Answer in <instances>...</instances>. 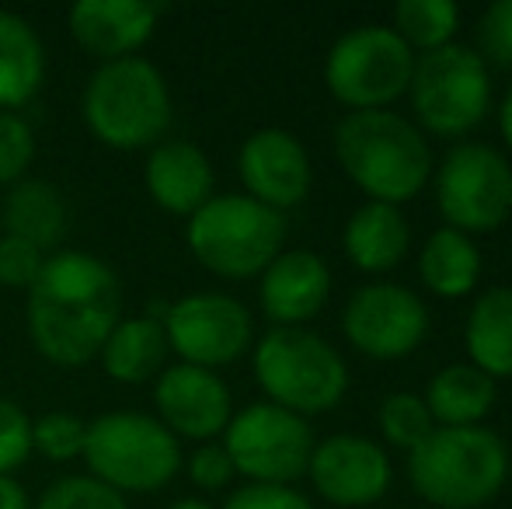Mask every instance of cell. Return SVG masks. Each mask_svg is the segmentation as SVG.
<instances>
[{
	"label": "cell",
	"instance_id": "32",
	"mask_svg": "<svg viewBox=\"0 0 512 509\" xmlns=\"http://www.w3.org/2000/svg\"><path fill=\"white\" fill-rule=\"evenodd\" d=\"M28 454H32V419L21 405L0 398V475L21 468Z\"/></svg>",
	"mask_w": 512,
	"mask_h": 509
},
{
	"label": "cell",
	"instance_id": "4",
	"mask_svg": "<svg viewBox=\"0 0 512 509\" xmlns=\"http://www.w3.org/2000/svg\"><path fill=\"white\" fill-rule=\"evenodd\" d=\"M84 123L115 150L157 147L171 126V91L164 74L143 56L112 60L91 74L81 98Z\"/></svg>",
	"mask_w": 512,
	"mask_h": 509
},
{
	"label": "cell",
	"instance_id": "13",
	"mask_svg": "<svg viewBox=\"0 0 512 509\" xmlns=\"http://www.w3.org/2000/svg\"><path fill=\"white\" fill-rule=\"evenodd\" d=\"M342 332L370 360H401L429 335V307L398 283H366L345 300Z\"/></svg>",
	"mask_w": 512,
	"mask_h": 509
},
{
	"label": "cell",
	"instance_id": "29",
	"mask_svg": "<svg viewBox=\"0 0 512 509\" xmlns=\"http://www.w3.org/2000/svg\"><path fill=\"white\" fill-rule=\"evenodd\" d=\"M88 422L74 412H46L32 422V450H39L46 461H74L84 454Z\"/></svg>",
	"mask_w": 512,
	"mask_h": 509
},
{
	"label": "cell",
	"instance_id": "17",
	"mask_svg": "<svg viewBox=\"0 0 512 509\" xmlns=\"http://www.w3.org/2000/svg\"><path fill=\"white\" fill-rule=\"evenodd\" d=\"M164 4L154 0H77L70 7V35L102 63L126 60L154 35Z\"/></svg>",
	"mask_w": 512,
	"mask_h": 509
},
{
	"label": "cell",
	"instance_id": "36",
	"mask_svg": "<svg viewBox=\"0 0 512 509\" xmlns=\"http://www.w3.org/2000/svg\"><path fill=\"white\" fill-rule=\"evenodd\" d=\"M234 461L230 454L223 450V443H203L196 454L189 457V478L206 492H216V489H227L230 478H234Z\"/></svg>",
	"mask_w": 512,
	"mask_h": 509
},
{
	"label": "cell",
	"instance_id": "8",
	"mask_svg": "<svg viewBox=\"0 0 512 509\" xmlns=\"http://www.w3.org/2000/svg\"><path fill=\"white\" fill-rule=\"evenodd\" d=\"M408 95L418 123L429 133L464 136L488 116V105H492L488 63L457 42L432 49L415 56Z\"/></svg>",
	"mask_w": 512,
	"mask_h": 509
},
{
	"label": "cell",
	"instance_id": "16",
	"mask_svg": "<svg viewBox=\"0 0 512 509\" xmlns=\"http://www.w3.org/2000/svg\"><path fill=\"white\" fill-rule=\"evenodd\" d=\"M157 419L185 440H213L234 419V401L216 370L175 363L164 367L154 387Z\"/></svg>",
	"mask_w": 512,
	"mask_h": 509
},
{
	"label": "cell",
	"instance_id": "23",
	"mask_svg": "<svg viewBox=\"0 0 512 509\" xmlns=\"http://www.w3.org/2000/svg\"><path fill=\"white\" fill-rule=\"evenodd\" d=\"M471 367L492 381L512 377V286H492L474 300L464 328Z\"/></svg>",
	"mask_w": 512,
	"mask_h": 509
},
{
	"label": "cell",
	"instance_id": "1",
	"mask_svg": "<svg viewBox=\"0 0 512 509\" xmlns=\"http://www.w3.org/2000/svg\"><path fill=\"white\" fill-rule=\"evenodd\" d=\"M28 335L56 367L77 370L102 353L119 325L122 286L115 269L88 252H56L28 286Z\"/></svg>",
	"mask_w": 512,
	"mask_h": 509
},
{
	"label": "cell",
	"instance_id": "3",
	"mask_svg": "<svg viewBox=\"0 0 512 509\" xmlns=\"http://www.w3.org/2000/svg\"><path fill=\"white\" fill-rule=\"evenodd\" d=\"M415 492L436 509H481L509 478V450L488 426H436L408 454Z\"/></svg>",
	"mask_w": 512,
	"mask_h": 509
},
{
	"label": "cell",
	"instance_id": "18",
	"mask_svg": "<svg viewBox=\"0 0 512 509\" xmlns=\"http://www.w3.org/2000/svg\"><path fill=\"white\" fill-rule=\"evenodd\" d=\"M331 293V269L321 255L297 248V252H279L262 272L258 300H262L265 318L276 321V328H300L304 321L317 318L328 304Z\"/></svg>",
	"mask_w": 512,
	"mask_h": 509
},
{
	"label": "cell",
	"instance_id": "33",
	"mask_svg": "<svg viewBox=\"0 0 512 509\" xmlns=\"http://www.w3.org/2000/svg\"><path fill=\"white\" fill-rule=\"evenodd\" d=\"M478 46L481 60H492L499 67H512V0L485 7L478 21Z\"/></svg>",
	"mask_w": 512,
	"mask_h": 509
},
{
	"label": "cell",
	"instance_id": "24",
	"mask_svg": "<svg viewBox=\"0 0 512 509\" xmlns=\"http://www.w3.org/2000/svg\"><path fill=\"white\" fill-rule=\"evenodd\" d=\"M171 346L161 318H129L112 328L102 346V367L119 384H143L164 370Z\"/></svg>",
	"mask_w": 512,
	"mask_h": 509
},
{
	"label": "cell",
	"instance_id": "21",
	"mask_svg": "<svg viewBox=\"0 0 512 509\" xmlns=\"http://www.w3.org/2000/svg\"><path fill=\"white\" fill-rule=\"evenodd\" d=\"M411 231L401 206L366 203L345 220L342 248L349 262L363 272H391L408 255Z\"/></svg>",
	"mask_w": 512,
	"mask_h": 509
},
{
	"label": "cell",
	"instance_id": "20",
	"mask_svg": "<svg viewBox=\"0 0 512 509\" xmlns=\"http://www.w3.org/2000/svg\"><path fill=\"white\" fill-rule=\"evenodd\" d=\"M0 227L7 238L28 241L39 252H49L67 234V203L53 182L21 178L7 189L0 203Z\"/></svg>",
	"mask_w": 512,
	"mask_h": 509
},
{
	"label": "cell",
	"instance_id": "34",
	"mask_svg": "<svg viewBox=\"0 0 512 509\" xmlns=\"http://www.w3.org/2000/svg\"><path fill=\"white\" fill-rule=\"evenodd\" d=\"M46 255L39 248H32L28 241L7 238L0 234V286H11V290H28L35 283V276L42 272Z\"/></svg>",
	"mask_w": 512,
	"mask_h": 509
},
{
	"label": "cell",
	"instance_id": "19",
	"mask_svg": "<svg viewBox=\"0 0 512 509\" xmlns=\"http://www.w3.org/2000/svg\"><path fill=\"white\" fill-rule=\"evenodd\" d=\"M147 192L161 210L192 217L213 199V164L196 143L189 140H161L147 157Z\"/></svg>",
	"mask_w": 512,
	"mask_h": 509
},
{
	"label": "cell",
	"instance_id": "10",
	"mask_svg": "<svg viewBox=\"0 0 512 509\" xmlns=\"http://www.w3.org/2000/svg\"><path fill=\"white\" fill-rule=\"evenodd\" d=\"M317 440L304 415H293L272 401L248 405L223 429V450L234 471L258 485H293L307 475Z\"/></svg>",
	"mask_w": 512,
	"mask_h": 509
},
{
	"label": "cell",
	"instance_id": "37",
	"mask_svg": "<svg viewBox=\"0 0 512 509\" xmlns=\"http://www.w3.org/2000/svg\"><path fill=\"white\" fill-rule=\"evenodd\" d=\"M0 509H32V499L11 475H0Z\"/></svg>",
	"mask_w": 512,
	"mask_h": 509
},
{
	"label": "cell",
	"instance_id": "39",
	"mask_svg": "<svg viewBox=\"0 0 512 509\" xmlns=\"http://www.w3.org/2000/svg\"><path fill=\"white\" fill-rule=\"evenodd\" d=\"M171 509H213V506L203 503V499H178V503L171 506Z\"/></svg>",
	"mask_w": 512,
	"mask_h": 509
},
{
	"label": "cell",
	"instance_id": "5",
	"mask_svg": "<svg viewBox=\"0 0 512 509\" xmlns=\"http://www.w3.org/2000/svg\"><path fill=\"white\" fill-rule=\"evenodd\" d=\"M255 381L293 415L331 412L349 391V367L331 342L307 328H272L255 346Z\"/></svg>",
	"mask_w": 512,
	"mask_h": 509
},
{
	"label": "cell",
	"instance_id": "38",
	"mask_svg": "<svg viewBox=\"0 0 512 509\" xmlns=\"http://www.w3.org/2000/svg\"><path fill=\"white\" fill-rule=\"evenodd\" d=\"M499 129H502V140L512 147V84H509L506 98H502V105H499Z\"/></svg>",
	"mask_w": 512,
	"mask_h": 509
},
{
	"label": "cell",
	"instance_id": "35",
	"mask_svg": "<svg viewBox=\"0 0 512 509\" xmlns=\"http://www.w3.org/2000/svg\"><path fill=\"white\" fill-rule=\"evenodd\" d=\"M223 509H314L304 492H297L293 485H258L248 482L237 492H230Z\"/></svg>",
	"mask_w": 512,
	"mask_h": 509
},
{
	"label": "cell",
	"instance_id": "27",
	"mask_svg": "<svg viewBox=\"0 0 512 509\" xmlns=\"http://www.w3.org/2000/svg\"><path fill=\"white\" fill-rule=\"evenodd\" d=\"M394 32L408 42V49H443L460 28V11L453 0H401L394 7Z\"/></svg>",
	"mask_w": 512,
	"mask_h": 509
},
{
	"label": "cell",
	"instance_id": "31",
	"mask_svg": "<svg viewBox=\"0 0 512 509\" xmlns=\"http://www.w3.org/2000/svg\"><path fill=\"white\" fill-rule=\"evenodd\" d=\"M35 157V133L18 112H0V185L25 178Z\"/></svg>",
	"mask_w": 512,
	"mask_h": 509
},
{
	"label": "cell",
	"instance_id": "28",
	"mask_svg": "<svg viewBox=\"0 0 512 509\" xmlns=\"http://www.w3.org/2000/svg\"><path fill=\"white\" fill-rule=\"evenodd\" d=\"M377 422H380L384 440L391 443V447L408 450V454L432 433V429H436L425 401L411 391H398V394H391V398L380 401Z\"/></svg>",
	"mask_w": 512,
	"mask_h": 509
},
{
	"label": "cell",
	"instance_id": "12",
	"mask_svg": "<svg viewBox=\"0 0 512 509\" xmlns=\"http://www.w3.org/2000/svg\"><path fill=\"white\" fill-rule=\"evenodd\" d=\"M168 346L182 363L216 370L241 360L251 346V311L227 293H189L175 300L161 318Z\"/></svg>",
	"mask_w": 512,
	"mask_h": 509
},
{
	"label": "cell",
	"instance_id": "2",
	"mask_svg": "<svg viewBox=\"0 0 512 509\" xmlns=\"http://www.w3.org/2000/svg\"><path fill=\"white\" fill-rule=\"evenodd\" d=\"M335 157L370 203L401 206L432 178V150L425 133L391 109L349 112L335 126Z\"/></svg>",
	"mask_w": 512,
	"mask_h": 509
},
{
	"label": "cell",
	"instance_id": "14",
	"mask_svg": "<svg viewBox=\"0 0 512 509\" xmlns=\"http://www.w3.org/2000/svg\"><path fill=\"white\" fill-rule=\"evenodd\" d=\"M307 475L324 503L363 509L387 496L394 468L387 450L373 443L370 436L335 433L314 447Z\"/></svg>",
	"mask_w": 512,
	"mask_h": 509
},
{
	"label": "cell",
	"instance_id": "11",
	"mask_svg": "<svg viewBox=\"0 0 512 509\" xmlns=\"http://www.w3.org/2000/svg\"><path fill=\"white\" fill-rule=\"evenodd\" d=\"M436 203L460 234L499 231L512 213V164L488 143H457L436 171Z\"/></svg>",
	"mask_w": 512,
	"mask_h": 509
},
{
	"label": "cell",
	"instance_id": "9",
	"mask_svg": "<svg viewBox=\"0 0 512 509\" xmlns=\"http://www.w3.org/2000/svg\"><path fill=\"white\" fill-rule=\"evenodd\" d=\"M411 70L415 53L394 28L359 25L328 49L324 84L352 112H370L408 95Z\"/></svg>",
	"mask_w": 512,
	"mask_h": 509
},
{
	"label": "cell",
	"instance_id": "30",
	"mask_svg": "<svg viewBox=\"0 0 512 509\" xmlns=\"http://www.w3.org/2000/svg\"><path fill=\"white\" fill-rule=\"evenodd\" d=\"M35 509H129L122 492L108 489L105 482L91 475H67L56 478L39 496Z\"/></svg>",
	"mask_w": 512,
	"mask_h": 509
},
{
	"label": "cell",
	"instance_id": "40",
	"mask_svg": "<svg viewBox=\"0 0 512 509\" xmlns=\"http://www.w3.org/2000/svg\"><path fill=\"white\" fill-rule=\"evenodd\" d=\"M509 478H512V461H509Z\"/></svg>",
	"mask_w": 512,
	"mask_h": 509
},
{
	"label": "cell",
	"instance_id": "15",
	"mask_svg": "<svg viewBox=\"0 0 512 509\" xmlns=\"http://www.w3.org/2000/svg\"><path fill=\"white\" fill-rule=\"evenodd\" d=\"M237 171L251 199H258L269 210L286 213L290 206H300L314 182L307 147L290 129H258L241 143Z\"/></svg>",
	"mask_w": 512,
	"mask_h": 509
},
{
	"label": "cell",
	"instance_id": "7",
	"mask_svg": "<svg viewBox=\"0 0 512 509\" xmlns=\"http://www.w3.org/2000/svg\"><path fill=\"white\" fill-rule=\"evenodd\" d=\"M84 461L115 492H157L182 468L178 436L143 412H105L88 422Z\"/></svg>",
	"mask_w": 512,
	"mask_h": 509
},
{
	"label": "cell",
	"instance_id": "25",
	"mask_svg": "<svg viewBox=\"0 0 512 509\" xmlns=\"http://www.w3.org/2000/svg\"><path fill=\"white\" fill-rule=\"evenodd\" d=\"M422 401L436 426H481L495 405V381L471 363H450L429 381Z\"/></svg>",
	"mask_w": 512,
	"mask_h": 509
},
{
	"label": "cell",
	"instance_id": "26",
	"mask_svg": "<svg viewBox=\"0 0 512 509\" xmlns=\"http://www.w3.org/2000/svg\"><path fill=\"white\" fill-rule=\"evenodd\" d=\"M418 276L436 297L457 300L471 293L481 276V252L474 238L453 231V227L432 231L418 252Z\"/></svg>",
	"mask_w": 512,
	"mask_h": 509
},
{
	"label": "cell",
	"instance_id": "22",
	"mask_svg": "<svg viewBox=\"0 0 512 509\" xmlns=\"http://www.w3.org/2000/svg\"><path fill=\"white\" fill-rule=\"evenodd\" d=\"M46 77V49L21 14L0 11V112L32 102Z\"/></svg>",
	"mask_w": 512,
	"mask_h": 509
},
{
	"label": "cell",
	"instance_id": "6",
	"mask_svg": "<svg viewBox=\"0 0 512 509\" xmlns=\"http://www.w3.org/2000/svg\"><path fill=\"white\" fill-rule=\"evenodd\" d=\"M189 248L203 269L223 279L262 276L283 252L286 217L251 196H213L189 217Z\"/></svg>",
	"mask_w": 512,
	"mask_h": 509
}]
</instances>
